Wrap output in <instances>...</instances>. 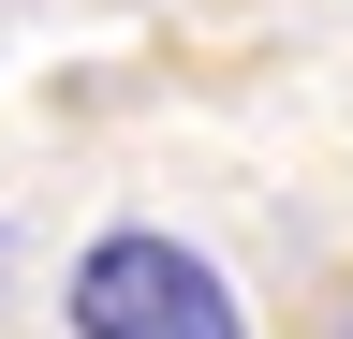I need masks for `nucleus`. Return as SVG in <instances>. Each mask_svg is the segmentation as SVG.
<instances>
[{"instance_id":"nucleus-2","label":"nucleus","mask_w":353,"mask_h":339,"mask_svg":"<svg viewBox=\"0 0 353 339\" xmlns=\"http://www.w3.org/2000/svg\"><path fill=\"white\" fill-rule=\"evenodd\" d=\"M339 339H353V325H339Z\"/></svg>"},{"instance_id":"nucleus-1","label":"nucleus","mask_w":353,"mask_h":339,"mask_svg":"<svg viewBox=\"0 0 353 339\" xmlns=\"http://www.w3.org/2000/svg\"><path fill=\"white\" fill-rule=\"evenodd\" d=\"M74 339H236V280L132 222L74 266Z\"/></svg>"}]
</instances>
